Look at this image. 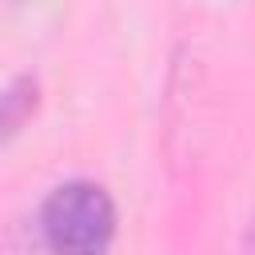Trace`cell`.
Returning a JSON list of instances; mask_svg holds the SVG:
<instances>
[{"label": "cell", "mask_w": 255, "mask_h": 255, "mask_svg": "<svg viewBox=\"0 0 255 255\" xmlns=\"http://www.w3.org/2000/svg\"><path fill=\"white\" fill-rule=\"evenodd\" d=\"M36 100H40L36 76H16L12 84L0 88V143L24 128V120L36 112Z\"/></svg>", "instance_id": "7a4b0ae2"}, {"label": "cell", "mask_w": 255, "mask_h": 255, "mask_svg": "<svg viewBox=\"0 0 255 255\" xmlns=\"http://www.w3.org/2000/svg\"><path fill=\"white\" fill-rule=\"evenodd\" d=\"M247 255H255V227L247 231Z\"/></svg>", "instance_id": "3957f363"}, {"label": "cell", "mask_w": 255, "mask_h": 255, "mask_svg": "<svg viewBox=\"0 0 255 255\" xmlns=\"http://www.w3.org/2000/svg\"><path fill=\"white\" fill-rule=\"evenodd\" d=\"M40 235L52 255H104L116 239V203L100 183L68 179L44 199Z\"/></svg>", "instance_id": "6da1fadb"}]
</instances>
